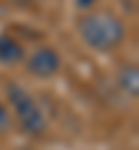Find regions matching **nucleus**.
<instances>
[{
    "mask_svg": "<svg viewBox=\"0 0 139 150\" xmlns=\"http://www.w3.org/2000/svg\"><path fill=\"white\" fill-rule=\"evenodd\" d=\"M26 58V51L9 35H0V65H16Z\"/></svg>",
    "mask_w": 139,
    "mask_h": 150,
    "instance_id": "nucleus-4",
    "label": "nucleus"
},
{
    "mask_svg": "<svg viewBox=\"0 0 139 150\" xmlns=\"http://www.w3.org/2000/svg\"><path fill=\"white\" fill-rule=\"evenodd\" d=\"M7 99L12 104V109L16 113V120L23 127V132H28L30 136H40L46 129V120L44 113L40 111L37 102L28 95V90L19 86V83H7Z\"/></svg>",
    "mask_w": 139,
    "mask_h": 150,
    "instance_id": "nucleus-2",
    "label": "nucleus"
},
{
    "mask_svg": "<svg viewBox=\"0 0 139 150\" xmlns=\"http://www.w3.org/2000/svg\"><path fill=\"white\" fill-rule=\"evenodd\" d=\"M58 69H60V56H58V51H53V49H49V46L37 49L33 56L28 58V72L33 76L51 79Z\"/></svg>",
    "mask_w": 139,
    "mask_h": 150,
    "instance_id": "nucleus-3",
    "label": "nucleus"
},
{
    "mask_svg": "<svg viewBox=\"0 0 139 150\" xmlns=\"http://www.w3.org/2000/svg\"><path fill=\"white\" fill-rule=\"evenodd\" d=\"M9 129V113L5 109V104L0 102V132H7Z\"/></svg>",
    "mask_w": 139,
    "mask_h": 150,
    "instance_id": "nucleus-6",
    "label": "nucleus"
},
{
    "mask_svg": "<svg viewBox=\"0 0 139 150\" xmlns=\"http://www.w3.org/2000/svg\"><path fill=\"white\" fill-rule=\"evenodd\" d=\"M91 2H93V0H79V5H81V7H88Z\"/></svg>",
    "mask_w": 139,
    "mask_h": 150,
    "instance_id": "nucleus-7",
    "label": "nucleus"
},
{
    "mask_svg": "<svg viewBox=\"0 0 139 150\" xmlns=\"http://www.w3.org/2000/svg\"><path fill=\"white\" fill-rule=\"evenodd\" d=\"M81 39L93 51H111L123 44L125 39V25L123 21L111 12H91L83 14L77 23Z\"/></svg>",
    "mask_w": 139,
    "mask_h": 150,
    "instance_id": "nucleus-1",
    "label": "nucleus"
},
{
    "mask_svg": "<svg viewBox=\"0 0 139 150\" xmlns=\"http://www.w3.org/2000/svg\"><path fill=\"white\" fill-rule=\"evenodd\" d=\"M137 76H139V72H137L135 65H125L118 74L120 86H123V90L130 95V97H137V93H139V79Z\"/></svg>",
    "mask_w": 139,
    "mask_h": 150,
    "instance_id": "nucleus-5",
    "label": "nucleus"
}]
</instances>
